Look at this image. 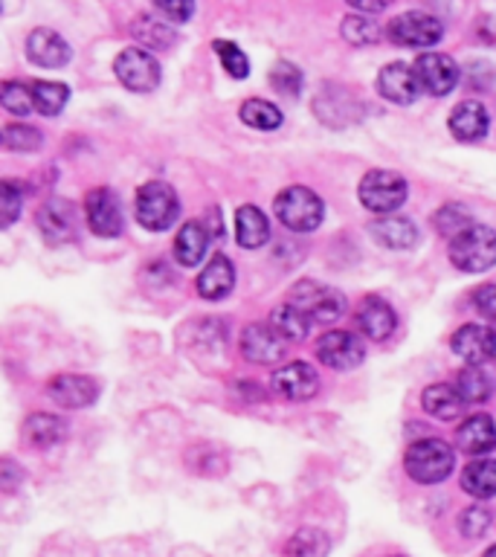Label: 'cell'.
<instances>
[{
  "instance_id": "bcb514c9",
  "label": "cell",
  "mask_w": 496,
  "mask_h": 557,
  "mask_svg": "<svg viewBox=\"0 0 496 557\" xmlns=\"http://www.w3.org/2000/svg\"><path fill=\"white\" fill-rule=\"evenodd\" d=\"M482 557H496V546L487 548V552H485V555H482Z\"/></svg>"
},
{
  "instance_id": "4dcf8cb0",
  "label": "cell",
  "mask_w": 496,
  "mask_h": 557,
  "mask_svg": "<svg viewBox=\"0 0 496 557\" xmlns=\"http://www.w3.org/2000/svg\"><path fill=\"white\" fill-rule=\"evenodd\" d=\"M67 433V424L55 416H47V412H35V416L26 418L24 424V435L35 447H52V444H59Z\"/></svg>"
},
{
  "instance_id": "5b68a950",
  "label": "cell",
  "mask_w": 496,
  "mask_h": 557,
  "mask_svg": "<svg viewBox=\"0 0 496 557\" xmlns=\"http://www.w3.org/2000/svg\"><path fill=\"white\" fill-rule=\"evenodd\" d=\"M357 198L374 215H392L395 209L404 207L407 200V181L389 169H374L357 186Z\"/></svg>"
},
{
  "instance_id": "8992f818",
  "label": "cell",
  "mask_w": 496,
  "mask_h": 557,
  "mask_svg": "<svg viewBox=\"0 0 496 557\" xmlns=\"http://www.w3.org/2000/svg\"><path fill=\"white\" fill-rule=\"evenodd\" d=\"M287 302L296 305L311 322H322V325L337 322L343 317V311H346V296L334 290V287L311 282V278H305V282L290 287Z\"/></svg>"
},
{
  "instance_id": "74e56055",
  "label": "cell",
  "mask_w": 496,
  "mask_h": 557,
  "mask_svg": "<svg viewBox=\"0 0 496 557\" xmlns=\"http://www.w3.org/2000/svg\"><path fill=\"white\" fill-rule=\"evenodd\" d=\"M212 50H215V55L221 59V67H224L230 76L247 78V73H250V61H247V55H244L238 44L215 41L212 44Z\"/></svg>"
},
{
  "instance_id": "ac0fdd59",
  "label": "cell",
  "mask_w": 496,
  "mask_h": 557,
  "mask_svg": "<svg viewBox=\"0 0 496 557\" xmlns=\"http://www.w3.org/2000/svg\"><path fill=\"white\" fill-rule=\"evenodd\" d=\"M355 322L365 337L381 343V339L392 337V331L398 325V317H395V311H392V305L386 299H381V296H365L363 302L357 305Z\"/></svg>"
},
{
  "instance_id": "d6a6232c",
  "label": "cell",
  "mask_w": 496,
  "mask_h": 557,
  "mask_svg": "<svg viewBox=\"0 0 496 557\" xmlns=\"http://www.w3.org/2000/svg\"><path fill=\"white\" fill-rule=\"evenodd\" d=\"M29 90H33L35 111L44 113V116H55V113H61L70 99V87L61 85V82H33Z\"/></svg>"
},
{
  "instance_id": "3957f363",
  "label": "cell",
  "mask_w": 496,
  "mask_h": 557,
  "mask_svg": "<svg viewBox=\"0 0 496 557\" xmlns=\"http://www.w3.org/2000/svg\"><path fill=\"white\" fill-rule=\"evenodd\" d=\"M273 209L278 221L294 233H311L325 218V203L308 186H287L285 191H278Z\"/></svg>"
},
{
  "instance_id": "83f0119b",
  "label": "cell",
  "mask_w": 496,
  "mask_h": 557,
  "mask_svg": "<svg viewBox=\"0 0 496 557\" xmlns=\"http://www.w3.org/2000/svg\"><path fill=\"white\" fill-rule=\"evenodd\" d=\"M461 487L473 499H491V496H496V459L470 461L464 473H461Z\"/></svg>"
},
{
  "instance_id": "836d02e7",
  "label": "cell",
  "mask_w": 496,
  "mask_h": 557,
  "mask_svg": "<svg viewBox=\"0 0 496 557\" xmlns=\"http://www.w3.org/2000/svg\"><path fill=\"white\" fill-rule=\"evenodd\" d=\"M241 120L256 131H276L282 125V111L268 99H247L241 104Z\"/></svg>"
},
{
  "instance_id": "f35d334b",
  "label": "cell",
  "mask_w": 496,
  "mask_h": 557,
  "mask_svg": "<svg viewBox=\"0 0 496 557\" xmlns=\"http://www.w3.org/2000/svg\"><path fill=\"white\" fill-rule=\"evenodd\" d=\"M302 70L296 67V64H290V61H278V64H273V70H270V85L287 96L299 94V90H302Z\"/></svg>"
},
{
  "instance_id": "b9f144b4",
  "label": "cell",
  "mask_w": 496,
  "mask_h": 557,
  "mask_svg": "<svg viewBox=\"0 0 496 557\" xmlns=\"http://www.w3.org/2000/svg\"><path fill=\"white\" fill-rule=\"evenodd\" d=\"M491 525V511H487L485 505H470L464 508L459 517V529L461 534H468V537H482Z\"/></svg>"
},
{
  "instance_id": "603a6c76",
  "label": "cell",
  "mask_w": 496,
  "mask_h": 557,
  "mask_svg": "<svg viewBox=\"0 0 496 557\" xmlns=\"http://www.w3.org/2000/svg\"><path fill=\"white\" fill-rule=\"evenodd\" d=\"M235 287V268L226 256H212L198 276V294L203 299H224Z\"/></svg>"
},
{
  "instance_id": "e575fe53",
  "label": "cell",
  "mask_w": 496,
  "mask_h": 557,
  "mask_svg": "<svg viewBox=\"0 0 496 557\" xmlns=\"http://www.w3.org/2000/svg\"><path fill=\"white\" fill-rule=\"evenodd\" d=\"M41 131L26 122H9L3 128V148L9 151H35V148H41Z\"/></svg>"
},
{
  "instance_id": "7402d4cb",
  "label": "cell",
  "mask_w": 496,
  "mask_h": 557,
  "mask_svg": "<svg viewBox=\"0 0 496 557\" xmlns=\"http://www.w3.org/2000/svg\"><path fill=\"white\" fill-rule=\"evenodd\" d=\"M459 450L468 456H485L496 447V426L487 416H470L464 424L456 430Z\"/></svg>"
},
{
  "instance_id": "cb8c5ba5",
  "label": "cell",
  "mask_w": 496,
  "mask_h": 557,
  "mask_svg": "<svg viewBox=\"0 0 496 557\" xmlns=\"http://www.w3.org/2000/svg\"><path fill=\"white\" fill-rule=\"evenodd\" d=\"M270 238V224L264 212L252 203H244L235 212V242L241 244L244 250H256Z\"/></svg>"
},
{
  "instance_id": "6da1fadb",
  "label": "cell",
  "mask_w": 496,
  "mask_h": 557,
  "mask_svg": "<svg viewBox=\"0 0 496 557\" xmlns=\"http://www.w3.org/2000/svg\"><path fill=\"white\" fill-rule=\"evenodd\" d=\"M452 465H456V453L442 438H421L412 442L404 453V468L409 479H416L421 485H435L442 479L450 476Z\"/></svg>"
},
{
  "instance_id": "d6986e66",
  "label": "cell",
  "mask_w": 496,
  "mask_h": 557,
  "mask_svg": "<svg viewBox=\"0 0 496 557\" xmlns=\"http://www.w3.org/2000/svg\"><path fill=\"white\" fill-rule=\"evenodd\" d=\"M377 90H381L383 99H389L395 104H412L421 94L416 78V67H409L404 61H392L381 70L377 76Z\"/></svg>"
},
{
  "instance_id": "f1b7e54d",
  "label": "cell",
  "mask_w": 496,
  "mask_h": 557,
  "mask_svg": "<svg viewBox=\"0 0 496 557\" xmlns=\"http://www.w3.org/2000/svg\"><path fill=\"white\" fill-rule=\"evenodd\" d=\"M308 322L311 320L290 302L270 311V329L276 331L278 339H285V343H299V339L308 337Z\"/></svg>"
},
{
  "instance_id": "f6af8a7d",
  "label": "cell",
  "mask_w": 496,
  "mask_h": 557,
  "mask_svg": "<svg viewBox=\"0 0 496 557\" xmlns=\"http://www.w3.org/2000/svg\"><path fill=\"white\" fill-rule=\"evenodd\" d=\"M357 12H383L386 3H355Z\"/></svg>"
},
{
  "instance_id": "7c38bea8",
  "label": "cell",
  "mask_w": 496,
  "mask_h": 557,
  "mask_svg": "<svg viewBox=\"0 0 496 557\" xmlns=\"http://www.w3.org/2000/svg\"><path fill=\"white\" fill-rule=\"evenodd\" d=\"M35 224L41 230L44 242L59 247V244H67L76 238V209L70 207L64 198H52L38 209Z\"/></svg>"
},
{
  "instance_id": "8d00e7d4",
  "label": "cell",
  "mask_w": 496,
  "mask_h": 557,
  "mask_svg": "<svg viewBox=\"0 0 496 557\" xmlns=\"http://www.w3.org/2000/svg\"><path fill=\"white\" fill-rule=\"evenodd\" d=\"M0 104L15 116H29V111H35L33 90L21 85V82H3L0 85Z\"/></svg>"
},
{
  "instance_id": "52a82bcc",
  "label": "cell",
  "mask_w": 496,
  "mask_h": 557,
  "mask_svg": "<svg viewBox=\"0 0 496 557\" xmlns=\"http://www.w3.org/2000/svg\"><path fill=\"white\" fill-rule=\"evenodd\" d=\"M113 70H116V78H120L122 85L134 90V94H151L160 87V64L148 50L142 47H128V50H122L113 61Z\"/></svg>"
},
{
  "instance_id": "7bdbcfd3",
  "label": "cell",
  "mask_w": 496,
  "mask_h": 557,
  "mask_svg": "<svg viewBox=\"0 0 496 557\" xmlns=\"http://www.w3.org/2000/svg\"><path fill=\"white\" fill-rule=\"evenodd\" d=\"M154 9H157V12H160V15L165 17V21H169V24H186V21H189V17H191V12H195V7H191V3H186V0H183V3H169V0H157Z\"/></svg>"
},
{
  "instance_id": "7a4b0ae2",
  "label": "cell",
  "mask_w": 496,
  "mask_h": 557,
  "mask_svg": "<svg viewBox=\"0 0 496 557\" xmlns=\"http://www.w3.org/2000/svg\"><path fill=\"white\" fill-rule=\"evenodd\" d=\"M450 261L452 268L464 273H485L496 264V233L485 224H470L464 233L450 238Z\"/></svg>"
},
{
  "instance_id": "60d3db41",
  "label": "cell",
  "mask_w": 496,
  "mask_h": 557,
  "mask_svg": "<svg viewBox=\"0 0 496 557\" xmlns=\"http://www.w3.org/2000/svg\"><path fill=\"white\" fill-rule=\"evenodd\" d=\"M21 203H24V189H17L15 181L0 183V226H12Z\"/></svg>"
},
{
  "instance_id": "5bb4252c",
  "label": "cell",
  "mask_w": 496,
  "mask_h": 557,
  "mask_svg": "<svg viewBox=\"0 0 496 557\" xmlns=\"http://www.w3.org/2000/svg\"><path fill=\"white\" fill-rule=\"evenodd\" d=\"M270 383H273V392L285 400H308L320 389V374L313 372L311 363L294 360V363L282 366L278 372H273Z\"/></svg>"
},
{
  "instance_id": "d590c367",
  "label": "cell",
  "mask_w": 496,
  "mask_h": 557,
  "mask_svg": "<svg viewBox=\"0 0 496 557\" xmlns=\"http://www.w3.org/2000/svg\"><path fill=\"white\" fill-rule=\"evenodd\" d=\"M343 38L355 47H369V44L381 41V26L374 24L372 17L348 15L343 21Z\"/></svg>"
},
{
  "instance_id": "f546056e",
  "label": "cell",
  "mask_w": 496,
  "mask_h": 557,
  "mask_svg": "<svg viewBox=\"0 0 496 557\" xmlns=\"http://www.w3.org/2000/svg\"><path fill=\"white\" fill-rule=\"evenodd\" d=\"M456 392L464 404H485L494 395V377L482 366H468L456 377Z\"/></svg>"
},
{
  "instance_id": "2e32d148",
  "label": "cell",
  "mask_w": 496,
  "mask_h": 557,
  "mask_svg": "<svg viewBox=\"0 0 496 557\" xmlns=\"http://www.w3.org/2000/svg\"><path fill=\"white\" fill-rule=\"evenodd\" d=\"M50 398L64 409H82L90 407L99 395V383L87 374H59L47 383Z\"/></svg>"
},
{
  "instance_id": "ab89813d",
  "label": "cell",
  "mask_w": 496,
  "mask_h": 557,
  "mask_svg": "<svg viewBox=\"0 0 496 557\" xmlns=\"http://www.w3.org/2000/svg\"><path fill=\"white\" fill-rule=\"evenodd\" d=\"M435 226L442 230L444 235H450L456 238L459 233H464L470 226V215L468 207H459V203H450V207L438 209V215H435Z\"/></svg>"
},
{
  "instance_id": "4316f807",
  "label": "cell",
  "mask_w": 496,
  "mask_h": 557,
  "mask_svg": "<svg viewBox=\"0 0 496 557\" xmlns=\"http://www.w3.org/2000/svg\"><path fill=\"white\" fill-rule=\"evenodd\" d=\"M131 35L137 38L139 47H151V50H169L174 44V29L165 17H157L151 12L134 17Z\"/></svg>"
},
{
  "instance_id": "ba28073f",
  "label": "cell",
  "mask_w": 496,
  "mask_h": 557,
  "mask_svg": "<svg viewBox=\"0 0 496 557\" xmlns=\"http://www.w3.org/2000/svg\"><path fill=\"white\" fill-rule=\"evenodd\" d=\"M444 26L442 21L430 12H404L389 24V38L400 47H433L442 41Z\"/></svg>"
},
{
  "instance_id": "484cf974",
  "label": "cell",
  "mask_w": 496,
  "mask_h": 557,
  "mask_svg": "<svg viewBox=\"0 0 496 557\" xmlns=\"http://www.w3.org/2000/svg\"><path fill=\"white\" fill-rule=\"evenodd\" d=\"M421 407H424L426 416L450 421V418L461 416L464 400H461V395L456 392V386H450V383H433V386H426L424 395H421Z\"/></svg>"
},
{
  "instance_id": "44dd1931",
  "label": "cell",
  "mask_w": 496,
  "mask_h": 557,
  "mask_svg": "<svg viewBox=\"0 0 496 557\" xmlns=\"http://www.w3.org/2000/svg\"><path fill=\"white\" fill-rule=\"evenodd\" d=\"M369 233L377 244L383 247H389V250H409V247H416L418 244V226L409 221V218L400 215H386L377 218L372 226H369Z\"/></svg>"
},
{
  "instance_id": "7dc6e473",
  "label": "cell",
  "mask_w": 496,
  "mask_h": 557,
  "mask_svg": "<svg viewBox=\"0 0 496 557\" xmlns=\"http://www.w3.org/2000/svg\"><path fill=\"white\" fill-rule=\"evenodd\" d=\"M398 557H400V555H398Z\"/></svg>"
},
{
  "instance_id": "ffe728a7",
  "label": "cell",
  "mask_w": 496,
  "mask_h": 557,
  "mask_svg": "<svg viewBox=\"0 0 496 557\" xmlns=\"http://www.w3.org/2000/svg\"><path fill=\"white\" fill-rule=\"evenodd\" d=\"M491 128V116H487L485 104L476 99H464L452 108L450 113V134L461 143H476V139L487 137Z\"/></svg>"
},
{
  "instance_id": "9c48e42d",
  "label": "cell",
  "mask_w": 496,
  "mask_h": 557,
  "mask_svg": "<svg viewBox=\"0 0 496 557\" xmlns=\"http://www.w3.org/2000/svg\"><path fill=\"white\" fill-rule=\"evenodd\" d=\"M412 67H416L421 94L447 96L459 82V64L444 52H421Z\"/></svg>"
},
{
  "instance_id": "8fae6325",
  "label": "cell",
  "mask_w": 496,
  "mask_h": 557,
  "mask_svg": "<svg viewBox=\"0 0 496 557\" xmlns=\"http://www.w3.org/2000/svg\"><path fill=\"white\" fill-rule=\"evenodd\" d=\"M85 215L87 226H90L96 235H102V238H116V235L122 233L120 198H116L111 189H104V186L87 191Z\"/></svg>"
},
{
  "instance_id": "ee69618b",
  "label": "cell",
  "mask_w": 496,
  "mask_h": 557,
  "mask_svg": "<svg viewBox=\"0 0 496 557\" xmlns=\"http://www.w3.org/2000/svg\"><path fill=\"white\" fill-rule=\"evenodd\" d=\"M473 305L485 320L496 322V285H482L473 290Z\"/></svg>"
},
{
  "instance_id": "30bf717a",
  "label": "cell",
  "mask_w": 496,
  "mask_h": 557,
  "mask_svg": "<svg viewBox=\"0 0 496 557\" xmlns=\"http://www.w3.org/2000/svg\"><path fill=\"white\" fill-rule=\"evenodd\" d=\"M317 357L328 369H337V372H346V369H355V366L363 363L365 346L363 339L351 334V331H328L317 339Z\"/></svg>"
},
{
  "instance_id": "9a60e30c",
  "label": "cell",
  "mask_w": 496,
  "mask_h": 557,
  "mask_svg": "<svg viewBox=\"0 0 496 557\" xmlns=\"http://www.w3.org/2000/svg\"><path fill=\"white\" fill-rule=\"evenodd\" d=\"M452 351L470 366H482L496 357V331L487 325H461L450 339Z\"/></svg>"
},
{
  "instance_id": "e0dca14e",
  "label": "cell",
  "mask_w": 496,
  "mask_h": 557,
  "mask_svg": "<svg viewBox=\"0 0 496 557\" xmlns=\"http://www.w3.org/2000/svg\"><path fill=\"white\" fill-rule=\"evenodd\" d=\"M26 55L38 67H64L73 59V50H70V44L55 29L38 26L26 38Z\"/></svg>"
},
{
  "instance_id": "4fadbf2b",
  "label": "cell",
  "mask_w": 496,
  "mask_h": 557,
  "mask_svg": "<svg viewBox=\"0 0 496 557\" xmlns=\"http://www.w3.org/2000/svg\"><path fill=\"white\" fill-rule=\"evenodd\" d=\"M241 355L250 360V363L259 366H273L285 357V339H278V334L270 329V322H252L241 331Z\"/></svg>"
},
{
  "instance_id": "277c9868",
  "label": "cell",
  "mask_w": 496,
  "mask_h": 557,
  "mask_svg": "<svg viewBox=\"0 0 496 557\" xmlns=\"http://www.w3.org/2000/svg\"><path fill=\"white\" fill-rule=\"evenodd\" d=\"M181 212V200L177 191L163 181H151L146 186H139L137 191V221L139 226H146L148 233H163L177 221Z\"/></svg>"
},
{
  "instance_id": "d4e9b609",
  "label": "cell",
  "mask_w": 496,
  "mask_h": 557,
  "mask_svg": "<svg viewBox=\"0 0 496 557\" xmlns=\"http://www.w3.org/2000/svg\"><path fill=\"white\" fill-rule=\"evenodd\" d=\"M209 250V233L198 221H186L181 226V233L174 238V256L181 261L183 268H195L200 261L207 259Z\"/></svg>"
},
{
  "instance_id": "1f68e13d",
  "label": "cell",
  "mask_w": 496,
  "mask_h": 557,
  "mask_svg": "<svg viewBox=\"0 0 496 557\" xmlns=\"http://www.w3.org/2000/svg\"><path fill=\"white\" fill-rule=\"evenodd\" d=\"M331 540L320 529H299L285 543V557H325Z\"/></svg>"
}]
</instances>
